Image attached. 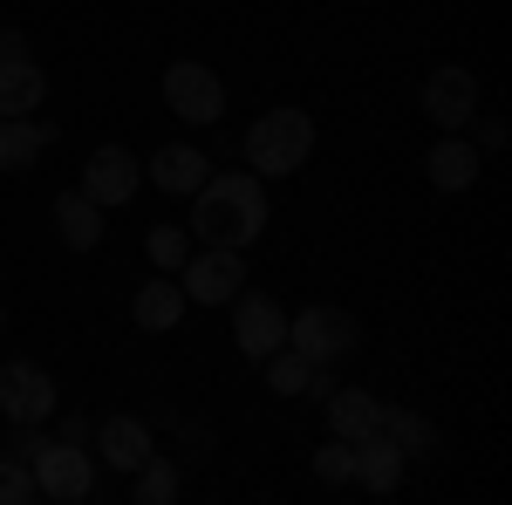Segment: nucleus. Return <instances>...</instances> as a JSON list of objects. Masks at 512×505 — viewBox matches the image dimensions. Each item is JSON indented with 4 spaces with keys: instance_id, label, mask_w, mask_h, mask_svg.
Returning a JSON list of instances; mask_svg holds the SVG:
<instances>
[{
    "instance_id": "obj_1",
    "label": "nucleus",
    "mask_w": 512,
    "mask_h": 505,
    "mask_svg": "<svg viewBox=\"0 0 512 505\" xmlns=\"http://www.w3.org/2000/svg\"><path fill=\"white\" fill-rule=\"evenodd\" d=\"M260 233H267V192L253 185V171H226V178L212 171L192 192V239L246 253Z\"/></svg>"
},
{
    "instance_id": "obj_2",
    "label": "nucleus",
    "mask_w": 512,
    "mask_h": 505,
    "mask_svg": "<svg viewBox=\"0 0 512 505\" xmlns=\"http://www.w3.org/2000/svg\"><path fill=\"white\" fill-rule=\"evenodd\" d=\"M315 157V117L308 110H267V117H253L246 130V164H253V178H287V171H301Z\"/></svg>"
},
{
    "instance_id": "obj_3",
    "label": "nucleus",
    "mask_w": 512,
    "mask_h": 505,
    "mask_svg": "<svg viewBox=\"0 0 512 505\" xmlns=\"http://www.w3.org/2000/svg\"><path fill=\"white\" fill-rule=\"evenodd\" d=\"M287 349H301L308 362H342V355L362 349V321L349 308H335V301H308L301 314H287Z\"/></svg>"
},
{
    "instance_id": "obj_4",
    "label": "nucleus",
    "mask_w": 512,
    "mask_h": 505,
    "mask_svg": "<svg viewBox=\"0 0 512 505\" xmlns=\"http://www.w3.org/2000/svg\"><path fill=\"white\" fill-rule=\"evenodd\" d=\"M35 465V492L55 505H82L96 499V465H89V444H69V437H41V451L28 458Z\"/></svg>"
},
{
    "instance_id": "obj_5",
    "label": "nucleus",
    "mask_w": 512,
    "mask_h": 505,
    "mask_svg": "<svg viewBox=\"0 0 512 505\" xmlns=\"http://www.w3.org/2000/svg\"><path fill=\"white\" fill-rule=\"evenodd\" d=\"M185 301H198V308H226L239 287H246V260H239V246H198V253H185Z\"/></svg>"
},
{
    "instance_id": "obj_6",
    "label": "nucleus",
    "mask_w": 512,
    "mask_h": 505,
    "mask_svg": "<svg viewBox=\"0 0 512 505\" xmlns=\"http://www.w3.org/2000/svg\"><path fill=\"white\" fill-rule=\"evenodd\" d=\"M164 103H171V117L178 123H219L226 117V82L212 76L205 62H171L164 69Z\"/></svg>"
},
{
    "instance_id": "obj_7",
    "label": "nucleus",
    "mask_w": 512,
    "mask_h": 505,
    "mask_svg": "<svg viewBox=\"0 0 512 505\" xmlns=\"http://www.w3.org/2000/svg\"><path fill=\"white\" fill-rule=\"evenodd\" d=\"M226 308H233V342L246 362H267L274 349H287V308H280L274 294H246L239 287Z\"/></svg>"
},
{
    "instance_id": "obj_8",
    "label": "nucleus",
    "mask_w": 512,
    "mask_h": 505,
    "mask_svg": "<svg viewBox=\"0 0 512 505\" xmlns=\"http://www.w3.org/2000/svg\"><path fill=\"white\" fill-rule=\"evenodd\" d=\"M137 185H144V164L123 151V144H103V151H89V164H82V198H96L103 212H117V205H130L137 198Z\"/></svg>"
},
{
    "instance_id": "obj_9",
    "label": "nucleus",
    "mask_w": 512,
    "mask_h": 505,
    "mask_svg": "<svg viewBox=\"0 0 512 505\" xmlns=\"http://www.w3.org/2000/svg\"><path fill=\"white\" fill-rule=\"evenodd\" d=\"M0 410H7V424H48L55 417V376L35 362H7L0 369Z\"/></svg>"
},
{
    "instance_id": "obj_10",
    "label": "nucleus",
    "mask_w": 512,
    "mask_h": 505,
    "mask_svg": "<svg viewBox=\"0 0 512 505\" xmlns=\"http://www.w3.org/2000/svg\"><path fill=\"white\" fill-rule=\"evenodd\" d=\"M424 117H431L437 130H465V123L478 117V76L472 69H458V62L431 69V82H424Z\"/></svg>"
},
{
    "instance_id": "obj_11",
    "label": "nucleus",
    "mask_w": 512,
    "mask_h": 505,
    "mask_svg": "<svg viewBox=\"0 0 512 505\" xmlns=\"http://www.w3.org/2000/svg\"><path fill=\"white\" fill-rule=\"evenodd\" d=\"M205 178H212V157L198 151V144H158V151H151V185H158V192L192 198Z\"/></svg>"
},
{
    "instance_id": "obj_12",
    "label": "nucleus",
    "mask_w": 512,
    "mask_h": 505,
    "mask_svg": "<svg viewBox=\"0 0 512 505\" xmlns=\"http://www.w3.org/2000/svg\"><path fill=\"white\" fill-rule=\"evenodd\" d=\"M151 451H158V444H151V424H144V417H103V424H96V458L110 471H137Z\"/></svg>"
},
{
    "instance_id": "obj_13",
    "label": "nucleus",
    "mask_w": 512,
    "mask_h": 505,
    "mask_svg": "<svg viewBox=\"0 0 512 505\" xmlns=\"http://www.w3.org/2000/svg\"><path fill=\"white\" fill-rule=\"evenodd\" d=\"M321 410H328V437H342V444H362V437H376V424H383V403L369 389H328Z\"/></svg>"
},
{
    "instance_id": "obj_14",
    "label": "nucleus",
    "mask_w": 512,
    "mask_h": 505,
    "mask_svg": "<svg viewBox=\"0 0 512 505\" xmlns=\"http://www.w3.org/2000/svg\"><path fill=\"white\" fill-rule=\"evenodd\" d=\"M185 308H192V301H185V287H178L171 273H151V280L137 287V301H130V314H137L144 335H171V328L185 321Z\"/></svg>"
},
{
    "instance_id": "obj_15",
    "label": "nucleus",
    "mask_w": 512,
    "mask_h": 505,
    "mask_svg": "<svg viewBox=\"0 0 512 505\" xmlns=\"http://www.w3.org/2000/svg\"><path fill=\"white\" fill-rule=\"evenodd\" d=\"M478 144L472 137H437L431 144V157H424V178H431L437 192H472L478 185Z\"/></svg>"
},
{
    "instance_id": "obj_16",
    "label": "nucleus",
    "mask_w": 512,
    "mask_h": 505,
    "mask_svg": "<svg viewBox=\"0 0 512 505\" xmlns=\"http://www.w3.org/2000/svg\"><path fill=\"white\" fill-rule=\"evenodd\" d=\"M403 471H410V458H403L390 437L376 430V437H362V444H355V478H349V485H362V492H376V499H383V492L403 485Z\"/></svg>"
},
{
    "instance_id": "obj_17",
    "label": "nucleus",
    "mask_w": 512,
    "mask_h": 505,
    "mask_svg": "<svg viewBox=\"0 0 512 505\" xmlns=\"http://www.w3.org/2000/svg\"><path fill=\"white\" fill-rule=\"evenodd\" d=\"M55 233H62L69 253H96L103 246V205L82 198V192H62L55 198Z\"/></svg>"
},
{
    "instance_id": "obj_18",
    "label": "nucleus",
    "mask_w": 512,
    "mask_h": 505,
    "mask_svg": "<svg viewBox=\"0 0 512 505\" xmlns=\"http://www.w3.org/2000/svg\"><path fill=\"white\" fill-rule=\"evenodd\" d=\"M62 130L55 123H35V117H0V171H28Z\"/></svg>"
},
{
    "instance_id": "obj_19",
    "label": "nucleus",
    "mask_w": 512,
    "mask_h": 505,
    "mask_svg": "<svg viewBox=\"0 0 512 505\" xmlns=\"http://www.w3.org/2000/svg\"><path fill=\"white\" fill-rule=\"evenodd\" d=\"M41 96H48V76H41L28 55L0 62V117H35Z\"/></svg>"
},
{
    "instance_id": "obj_20",
    "label": "nucleus",
    "mask_w": 512,
    "mask_h": 505,
    "mask_svg": "<svg viewBox=\"0 0 512 505\" xmlns=\"http://www.w3.org/2000/svg\"><path fill=\"white\" fill-rule=\"evenodd\" d=\"M376 430L390 437L403 458H417V465H424V458H437V424L424 417V410H390V403H383V424H376Z\"/></svg>"
},
{
    "instance_id": "obj_21",
    "label": "nucleus",
    "mask_w": 512,
    "mask_h": 505,
    "mask_svg": "<svg viewBox=\"0 0 512 505\" xmlns=\"http://www.w3.org/2000/svg\"><path fill=\"white\" fill-rule=\"evenodd\" d=\"M130 478H137V505H171L178 492H185V471L171 465V458H158V451L130 471Z\"/></svg>"
},
{
    "instance_id": "obj_22",
    "label": "nucleus",
    "mask_w": 512,
    "mask_h": 505,
    "mask_svg": "<svg viewBox=\"0 0 512 505\" xmlns=\"http://www.w3.org/2000/svg\"><path fill=\"white\" fill-rule=\"evenodd\" d=\"M260 369H267V389H274V396H301V389H308V369H315V362H308L301 349H274L267 362H260Z\"/></svg>"
},
{
    "instance_id": "obj_23",
    "label": "nucleus",
    "mask_w": 512,
    "mask_h": 505,
    "mask_svg": "<svg viewBox=\"0 0 512 505\" xmlns=\"http://www.w3.org/2000/svg\"><path fill=\"white\" fill-rule=\"evenodd\" d=\"M308 458H315V478H321V485H349V478H355V444H342V437L315 444Z\"/></svg>"
},
{
    "instance_id": "obj_24",
    "label": "nucleus",
    "mask_w": 512,
    "mask_h": 505,
    "mask_svg": "<svg viewBox=\"0 0 512 505\" xmlns=\"http://www.w3.org/2000/svg\"><path fill=\"white\" fill-rule=\"evenodd\" d=\"M185 226H151V233H144V246H151V267L158 273H178L185 267V253H192V246H185Z\"/></svg>"
},
{
    "instance_id": "obj_25",
    "label": "nucleus",
    "mask_w": 512,
    "mask_h": 505,
    "mask_svg": "<svg viewBox=\"0 0 512 505\" xmlns=\"http://www.w3.org/2000/svg\"><path fill=\"white\" fill-rule=\"evenodd\" d=\"M35 465H21V458H0V505H35Z\"/></svg>"
},
{
    "instance_id": "obj_26",
    "label": "nucleus",
    "mask_w": 512,
    "mask_h": 505,
    "mask_svg": "<svg viewBox=\"0 0 512 505\" xmlns=\"http://www.w3.org/2000/svg\"><path fill=\"white\" fill-rule=\"evenodd\" d=\"M465 130H472V144H478V151H506V137H512L506 117H472Z\"/></svg>"
},
{
    "instance_id": "obj_27",
    "label": "nucleus",
    "mask_w": 512,
    "mask_h": 505,
    "mask_svg": "<svg viewBox=\"0 0 512 505\" xmlns=\"http://www.w3.org/2000/svg\"><path fill=\"white\" fill-rule=\"evenodd\" d=\"M41 437H48L41 424H14V430H7V458H21V465H28V458L41 451Z\"/></svg>"
},
{
    "instance_id": "obj_28",
    "label": "nucleus",
    "mask_w": 512,
    "mask_h": 505,
    "mask_svg": "<svg viewBox=\"0 0 512 505\" xmlns=\"http://www.w3.org/2000/svg\"><path fill=\"white\" fill-rule=\"evenodd\" d=\"M55 437H69V444H89V417H76V410H69V417L55 424Z\"/></svg>"
},
{
    "instance_id": "obj_29",
    "label": "nucleus",
    "mask_w": 512,
    "mask_h": 505,
    "mask_svg": "<svg viewBox=\"0 0 512 505\" xmlns=\"http://www.w3.org/2000/svg\"><path fill=\"white\" fill-rule=\"evenodd\" d=\"M14 55H28V35L21 28H0V62H14Z\"/></svg>"
},
{
    "instance_id": "obj_30",
    "label": "nucleus",
    "mask_w": 512,
    "mask_h": 505,
    "mask_svg": "<svg viewBox=\"0 0 512 505\" xmlns=\"http://www.w3.org/2000/svg\"><path fill=\"white\" fill-rule=\"evenodd\" d=\"M0 328H7V308H0Z\"/></svg>"
}]
</instances>
